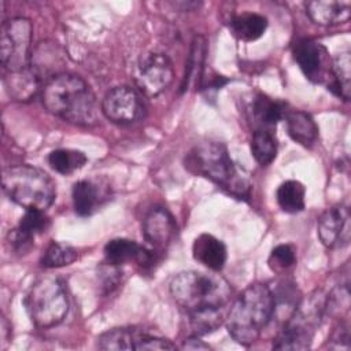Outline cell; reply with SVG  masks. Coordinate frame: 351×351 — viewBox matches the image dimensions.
<instances>
[{"instance_id": "30bf717a", "label": "cell", "mask_w": 351, "mask_h": 351, "mask_svg": "<svg viewBox=\"0 0 351 351\" xmlns=\"http://www.w3.org/2000/svg\"><path fill=\"white\" fill-rule=\"evenodd\" d=\"M100 107L107 119L119 125L134 123L143 119L145 114V107L138 92L126 85H119L108 90Z\"/></svg>"}, {"instance_id": "603a6c76", "label": "cell", "mask_w": 351, "mask_h": 351, "mask_svg": "<svg viewBox=\"0 0 351 351\" xmlns=\"http://www.w3.org/2000/svg\"><path fill=\"white\" fill-rule=\"evenodd\" d=\"M304 196L306 188L296 180L284 181L276 193L280 208L288 214H296L304 208Z\"/></svg>"}, {"instance_id": "2e32d148", "label": "cell", "mask_w": 351, "mask_h": 351, "mask_svg": "<svg viewBox=\"0 0 351 351\" xmlns=\"http://www.w3.org/2000/svg\"><path fill=\"white\" fill-rule=\"evenodd\" d=\"M288 108L281 100L271 99L266 95H256L248 106V118L255 129L274 130L278 121L284 119Z\"/></svg>"}, {"instance_id": "9a60e30c", "label": "cell", "mask_w": 351, "mask_h": 351, "mask_svg": "<svg viewBox=\"0 0 351 351\" xmlns=\"http://www.w3.org/2000/svg\"><path fill=\"white\" fill-rule=\"evenodd\" d=\"M48 226L49 219L44 211L26 210L18 226L8 234L10 244L16 252H26L32 247L34 237L44 233Z\"/></svg>"}, {"instance_id": "7402d4cb", "label": "cell", "mask_w": 351, "mask_h": 351, "mask_svg": "<svg viewBox=\"0 0 351 351\" xmlns=\"http://www.w3.org/2000/svg\"><path fill=\"white\" fill-rule=\"evenodd\" d=\"M232 34L241 41H255L263 36L267 27V19L256 12H243L230 19Z\"/></svg>"}, {"instance_id": "4dcf8cb0", "label": "cell", "mask_w": 351, "mask_h": 351, "mask_svg": "<svg viewBox=\"0 0 351 351\" xmlns=\"http://www.w3.org/2000/svg\"><path fill=\"white\" fill-rule=\"evenodd\" d=\"M184 348H191V350H208L210 346L203 343L202 340L196 339V336L188 339L185 343H184Z\"/></svg>"}, {"instance_id": "7c38bea8", "label": "cell", "mask_w": 351, "mask_h": 351, "mask_svg": "<svg viewBox=\"0 0 351 351\" xmlns=\"http://www.w3.org/2000/svg\"><path fill=\"white\" fill-rule=\"evenodd\" d=\"M317 233L328 248H341L350 243L351 217L347 206L336 204L326 208L317 221Z\"/></svg>"}, {"instance_id": "cb8c5ba5", "label": "cell", "mask_w": 351, "mask_h": 351, "mask_svg": "<svg viewBox=\"0 0 351 351\" xmlns=\"http://www.w3.org/2000/svg\"><path fill=\"white\" fill-rule=\"evenodd\" d=\"M251 154L261 166L270 165L277 155V138L271 129H255L251 138Z\"/></svg>"}, {"instance_id": "d4e9b609", "label": "cell", "mask_w": 351, "mask_h": 351, "mask_svg": "<svg viewBox=\"0 0 351 351\" xmlns=\"http://www.w3.org/2000/svg\"><path fill=\"white\" fill-rule=\"evenodd\" d=\"M207 53V43L203 36H196L192 41L185 77L181 85V90H186L192 82H200L204 69V59Z\"/></svg>"}, {"instance_id": "7a4b0ae2", "label": "cell", "mask_w": 351, "mask_h": 351, "mask_svg": "<svg viewBox=\"0 0 351 351\" xmlns=\"http://www.w3.org/2000/svg\"><path fill=\"white\" fill-rule=\"evenodd\" d=\"M41 101L48 112L64 122L90 128L99 123L101 107L88 82L73 73H59L47 80Z\"/></svg>"}, {"instance_id": "f1b7e54d", "label": "cell", "mask_w": 351, "mask_h": 351, "mask_svg": "<svg viewBox=\"0 0 351 351\" xmlns=\"http://www.w3.org/2000/svg\"><path fill=\"white\" fill-rule=\"evenodd\" d=\"M78 258L77 250L66 243H51L41 256V266L53 269L71 265Z\"/></svg>"}, {"instance_id": "484cf974", "label": "cell", "mask_w": 351, "mask_h": 351, "mask_svg": "<svg viewBox=\"0 0 351 351\" xmlns=\"http://www.w3.org/2000/svg\"><path fill=\"white\" fill-rule=\"evenodd\" d=\"M88 158L84 152L77 149H69V148H59L53 149L48 155V163L49 166L59 174L67 176L74 173L75 170H80L85 163Z\"/></svg>"}, {"instance_id": "ba28073f", "label": "cell", "mask_w": 351, "mask_h": 351, "mask_svg": "<svg viewBox=\"0 0 351 351\" xmlns=\"http://www.w3.org/2000/svg\"><path fill=\"white\" fill-rule=\"evenodd\" d=\"M33 25L27 18L15 16L1 25L0 59L5 73L21 71L32 66Z\"/></svg>"}, {"instance_id": "5b68a950", "label": "cell", "mask_w": 351, "mask_h": 351, "mask_svg": "<svg viewBox=\"0 0 351 351\" xmlns=\"http://www.w3.org/2000/svg\"><path fill=\"white\" fill-rule=\"evenodd\" d=\"M3 191L25 210L45 211L55 200L56 188L52 178L38 167L15 165L3 170Z\"/></svg>"}, {"instance_id": "e0dca14e", "label": "cell", "mask_w": 351, "mask_h": 351, "mask_svg": "<svg viewBox=\"0 0 351 351\" xmlns=\"http://www.w3.org/2000/svg\"><path fill=\"white\" fill-rule=\"evenodd\" d=\"M308 18L319 26H335L344 23L351 16L348 0H314L304 4Z\"/></svg>"}, {"instance_id": "8992f818", "label": "cell", "mask_w": 351, "mask_h": 351, "mask_svg": "<svg viewBox=\"0 0 351 351\" xmlns=\"http://www.w3.org/2000/svg\"><path fill=\"white\" fill-rule=\"evenodd\" d=\"M325 314L326 295L321 289H315L295 306L273 343V348L307 350Z\"/></svg>"}, {"instance_id": "4fadbf2b", "label": "cell", "mask_w": 351, "mask_h": 351, "mask_svg": "<svg viewBox=\"0 0 351 351\" xmlns=\"http://www.w3.org/2000/svg\"><path fill=\"white\" fill-rule=\"evenodd\" d=\"M176 233V222L173 215L163 207L149 210L143 221V236L151 250L162 251L171 241Z\"/></svg>"}, {"instance_id": "52a82bcc", "label": "cell", "mask_w": 351, "mask_h": 351, "mask_svg": "<svg viewBox=\"0 0 351 351\" xmlns=\"http://www.w3.org/2000/svg\"><path fill=\"white\" fill-rule=\"evenodd\" d=\"M23 306L37 328H52L67 315L69 298L66 288L58 277H41L26 292Z\"/></svg>"}, {"instance_id": "83f0119b", "label": "cell", "mask_w": 351, "mask_h": 351, "mask_svg": "<svg viewBox=\"0 0 351 351\" xmlns=\"http://www.w3.org/2000/svg\"><path fill=\"white\" fill-rule=\"evenodd\" d=\"M136 328H114L101 333L97 346L101 350H133Z\"/></svg>"}, {"instance_id": "8fae6325", "label": "cell", "mask_w": 351, "mask_h": 351, "mask_svg": "<svg viewBox=\"0 0 351 351\" xmlns=\"http://www.w3.org/2000/svg\"><path fill=\"white\" fill-rule=\"evenodd\" d=\"M293 58L310 81L321 84L330 78L332 63L328 51L322 44L311 38H302L295 44Z\"/></svg>"}, {"instance_id": "5bb4252c", "label": "cell", "mask_w": 351, "mask_h": 351, "mask_svg": "<svg viewBox=\"0 0 351 351\" xmlns=\"http://www.w3.org/2000/svg\"><path fill=\"white\" fill-rule=\"evenodd\" d=\"M154 250H148L130 239H112L104 245V259L110 266H121L132 261L143 267L154 263Z\"/></svg>"}, {"instance_id": "44dd1931", "label": "cell", "mask_w": 351, "mask_h": 351, "mask_svg": "<svg viewBox=\"0 0 351 351\" xmlns=\"http://www.w3.org/2000/svg\"><path fill=\"white\" fill-rule=\"evenodd\" d=\"M4 84L8 95L18 101L30 100L40 88V77L32 69H25L21 71L5 73Z\"/></svg>"}, {"instance_id": "9c48e42d", "label": "cell", "mask_w": 351, "mask_h": 351, "mask_svg": "<svg viewBox=\"0 0 351 351\" xmlns=\"http://www.w3.org/2000/svg\"><path fill=\"white\" fill-rule=\"evenodd\" d=\"M173 63L160 52H149L140 56L133 69L136 86L148 97H155L166 90L173 82Z\"/></svg>"}, {"instance_id": "4316f807", "label": "cell", "mask_w": 351, "mask_h": 351, "mask_svg": "<svg viewBox=\"0 0 351 351\" xmlns=\"http://www.w3.org/2000/svg\"><path fill=\"white\" fill-rule=\"evenodd\" d=\"M350 52L344 51L339 53L332 62V82L329 84V89L336 92L337 96L344 100L350 99Z\"/></svg>"}, {"instance_id": "3957f363", "label": "cell", "mask_w": 351, "mask_h": 351, "mask_svg": "<svg viewBox=\"0 0 351 351\" xmlns=\"http://www.w3.org/2000/svg\"><path fill=\"white\" fill-rule=\"evenodd\" d=\"M274 314L273 289L265 284H252L232 304L225 318L226 329L239 344L250 346L258 340Z\"/></svg>"}, {"instance_id": "277c9868", "label": "cell", "mask_w": 351, "mask_h": 351, "mask_svg": "<svg viewBox=\"0 0 351 351\" xmlns=\"http://www.w3.org/2000/svg\"><path fill=\"white\" fill-rule=\"evenodd\" d=\"M185 167L196 176L208 178L237 199L250 196L248 177L236 166L222 143L204 141L195 145L186 154Z\"/></svg>"}, {"instance_id": "6da1fadb", "label": "cell", "mask_w": 351, "mask_h": 351, "mask_svg": "<svg viewBox=\"0 0 351 351\" xmlns=\"http://www.w3.org/2000/svg\"><path fill=\"white\" fill-rule=\"evenodd\" d=\"M170 295L197 337L215 330L225 321L232 288L219 274L188 270L171 280Z\"/></svg>"}, {"instance_id": "ac0fdd59", "label": "cell", "mask_w": 351, "mask_h": 351, "mask_svg": "<svg viewBox=\"0 0 351 351\" xmlns=\"http://www.w3.org/2000/svg\"><path fill=\"white\" fill-rule=\"evenodd\" d=\"M193 258L213 271H219L226 262L228 252L225 244L213 234L202 233L192 244Z\"/></svg>"}, {"instance_id": "f546056e", "label": "cell", "mask_w": 351, "mask_h": 351, "mask_svg": "<svg viewBox=\"0 0 351 351\" xmlns=\"http://www.w3.org/2000/svg\"><path fill=\"white\" fill-rule=\"evenodd\" d=\"M296 262L295 248L291 244H278L269 256V266L273 271H284Z\"/></svg>"}, {"instance_id": "ffe728a7", "label": "cell", "mask_w": 351, "mask_h": 351, "mask_svg": "<svg viewBox=\"0 0 351 351\" xmlns=\"http://www.w3.org/2000/svg\"><path fill=\"white\" fill-rule=\"evenodd\" d=\"M71 197L74 211L81 217H89L100 207L104 193L92 180H80L73 185Z\"/></svg>"}, {"instance_id": "d6986e66", "label": "cell", "mask_w": 351, "mask_h": 351, "mask_svg": "<svg viewBox=\"0 0 351 351\" xmlns=\"http://www.w3.org/2000/svg\"><path fill=\"white\" fill-rule=\"evenodd\" d=\"M284 121L289 137L300 145L310 147L318 137V126L313 117L300 110H288Z\"/></svg>"}]
</instances>
